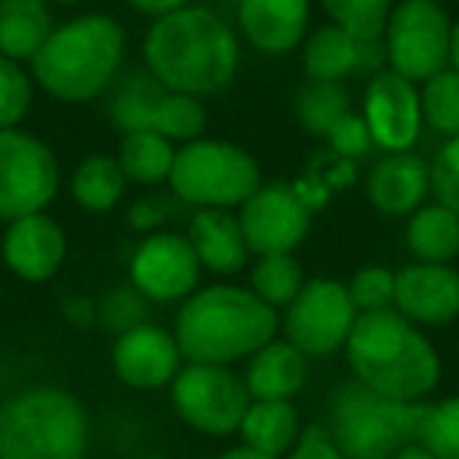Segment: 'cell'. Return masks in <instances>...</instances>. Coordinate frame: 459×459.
<instances>
[{"label": "cell", "mask_w": 459, "mask_h": 459, "mask_svg": "<svg viewBox=\"0 0 459 459\" xmlns=\"http://www.w3.org/2000/svg\"><path fill=\"white\" fill-rule=\"evenodd\" d=\"M142 64L164 89L211 98L237 79L243 45L217 10L189 4L152 20L142 39Z\"/></svg>", "instance_id": "cell-1"}, {"label": "cell", "mask_w": 459, "mask_h": 459, "mask_svg": "<svg viewBox=\"0 0 459 459\" xmlns=\"http://www.w3.org/2000/svg\"><path fill=\"white\" fill-rule=\"evenodd\" d=\"M281 331V312L264 306L249 287L211 283L179 302L173 340L186 362L233 365L252 359Z\"/></svg>", "instance_id": "cell-2"}, {"label": "cell", "mask_w": 459, "mask_h": 459, "mask_svg": "<svg viewBox=\"0 0 459 459\" xmlns=\"http://www.w3.org/2000/svg\"><path fill=\"white\" fill-rule=\"evenodd\" d=\"M343 352L352 381L387 400L425 403L440 384V356L434 343L394 308L359 315Z\"/></svg>", "instance_id": "cell-3"}, {"label": "cell", "mask_w": 459, "mask_h": 459, "mask_svg": "<svg viewBox=\"0 0 459 459\" xmlns=\"http://www.w3.org/2000/svg\"><path fill=\"white\" fill-rule=\"evenodd\" d=\"M126 64V29L110 13H79L57 22L29 73L48 98L89 104L101 98Z\"/></svg>", "instance_id": "cell-4"}, {"label": "cell", "mask_w": 459, "mask_h": 459, "mask_svg": "<svg viewBox=\"0 0 459 459\" xmlns=\"http://www.w3.org/2000/svg\"><path fill=\"white\" fill-rule=\"evenodd\" d=\"M89 412L76 394L51 384L0 403V459H85Z\"/></svg>", "instance_id": "cell-5"}, {"label": "cell", "mask_w": 459, "mask_h": 459, "mask_svg": "<svg viewBox=\"0 0 459 459\" xmlns=\"http://www.w3.org/2000/svg\"><path fill=\"white\" fill-rule=\"evenodd\" d=\"M428 403H400L346 381L331 400L327 434L343 459H394L419 440Z\"/></svg>", "instance_id": "cell-6"}, {"label": "cell", "mask_w": 459, "mask_h": 459, "mask_svg": "<svg viewBox=\"0 0 459 459\" xmlns=\"http://www.w3.org/2000/svg\"><path fill=\"white\" fill-rule=\"evenodd\" d=\"M262 183L255 154L237 142L208 135L179 145L167 177L170 195L192 211H239Z\"/></svg>", "instance_id": "cell-7"}, {"label": "cell", "mask_w": 459, "mask_h": 459, "mask_svg": "<svg viewBox=\"0 0 459 459\" xmlns=\"http://www.w3.org/2000/svg\"><path fill=\"white\" fill-rule=\"evenodd\" d=\"M110 123L117 133H158L173 145H186L204 135L208 110L202 98L170 91L142 66L129 73L110 98Z\"/></svg>", "instance_id": "cell-8"}, {"label": "cell", "mask_w": 459, "mask_h": 459, "mask_svg": "<svg viewBox=\"0 0 459 459\" xmlns=\"http://www.w3.org/2000/svg\"><path fill=\"white\" fill-rule=\"evenodd\" d=\"M453 20L431 0H394L381 45L387 70L421 85L450 66Z\"/></svg>", "instance_id": "cell-9"}, {"label": "cell", "mask_w": 459, "mask_h": 459, "mask_svg": "<svg viewBox=\"0 0 459 459\" xmlns=\"http://www.w3.org/2000/svg\"><path fill=\"white\" fill-rule=\"evenodd\" d=\"M60 192V160L41 135L0 129V221L39 214Z\"/></svg>", "instance_id": "cell-10"}, {"label": "cell", "mask_w": 459, "mask_h": 459, "mask_svg": "<svg viewBox=\"0 0 459 459\" xmlns=\"http://www.w3.org/2000/svg\"><path fill=\"white\" fill-rule=\"evenodd\" d=\"M170 403L179 421L211 437L239 431L252 396L246 381L230 365L186 362L170 381Z\"/></svg>", "instance_id": "cell-11"}, {"label": "cell", "mask_w": 459, "mask_h": 459, "mask_svg": "<svg viewBox=\"0 0 459 459\" xmlns=\"http://www.w3.org/2000/svg\"><path fill=\"white\" fill-rule=\"evenodd\" d=\"M359 312L346 283L333 277H312L293 302L283 308V340L293 343L306 359H327L346 346Z\"/></svg>", "instance_id": "cell-12"}, {"label": "cell", "mask_w": 459, "mask_h": 459, "mask_svg": "<svg viewBox=\"0 0 459 459\" xmlns=\"http://www.w3.org/2000/svg\"><path fill=\"white\" fill-rule=\"evenodd\" d=\"M252 255H293L312 230V208L293 183H262L237 211Z\"/></svg>", "instance_id": "cell-13"}, {"label": "cell", "mask_w": 459, "mask_h": 459, "mask_svg": "<svg viewBox=\"0 0 459 459\" xmlns=\"http://www.w3.org/2000/svg\"><path fill=\"white\" fill-rule=\"evenodd\" d=\"M198 281H202V264L186 233H173V230L148 233L129 255V283L148 302H160V306L183 302L198 290Z\"/></svg>", "instance_id": "cell-14"}, {"label": "cell", "mask_w": 459, "mask_h": 459, "mask_svg": "<svg viewBox=\"0 0 459 459\" xmlns=\"http://www.w3.org/2000/svg\"><path fill=\"white\" fill-rule=\"evenodd\" d=\"M362 120L371 133L375 148L384 154L412 152V145L421 139V98L419 85L396 76L394 70H381L365 82L362 91Z\"/></svg>", "instance_id": "cell-15"}, {"label": "cell", "mask_w": 459, "mask_h": 459, "mask_svg": "<svg viewBox=\"0 0 459 459\" xmlns=\"http://www.w3.org/2000/svg\"><path fill=\"white\" fill-rule=\"evenodd\" d=\"M70 255V239L57 217L48 211L16 217L0 237V262L22 283H51Z\"/></svg>", "instance_id": "cell-16"}, {"label": "cell", "mask_w": 459, "mask_h": 459, "mask_svg": "<svg viewBox=\"0 0 459 459\" xmlns=\"http://www.w3.org/2000/svg\"><path fill=\"white\" fill-rule=\"evenodd\" d=\"M394 312L415 327H446L459 321V271L453 264H403L394 271Z\"/></svg>", "instance_id": "cell-17"}, {"label": "cell", "mask_w": 459, "mask_h": 459, "mask_svg": "<svg viewBox=\"0 0 459 459\" xmlns=\"http://www.w3.org/2000/svg\"><path fill=\"white\" fill-rule=\"evenodd\" d=\"M110 368L117 381H123L133 390H160L179 375L183 368V352L170 331L160 325L133 327V331L114 337L110 346Z\"/></svg>", "instance_id": "cell-18"}, {"label": "cell", "mask_w": 459, "mask_h": 459, "mask_svg": "<svg viewBox=\"0 0 459 459\" xmlns=\"http://www.w3.org/2000/svg\"><path fill=\"white\" fill-rule=\"evenodd\" d=\"M302 54V70H306L308 82H343L356 76H375V73L387 70V57H384L381 41H362L350 35L346 29L318 26L308 32V39L299 48Z\"/></svg>", "instance_id": "cell-19"}, {"label": "cell", "mask_w": 459, "mask_h": 459, "mask_svg": "<svg viewBox=\"0 0 459 459\" xmlns=\"http://www.w3.org/2000/svg\"><path fill=\"white\" fill-rule=\"evenodd\" d=\"M237 29L252 51L287 57L312 32V0H237Z\"/></svg>", "instance_id": "cell-20"}, {"label": "cell", "mask_w": 459, "mask_h": 459, "mask_svg": "<svg viewBox=\"0 0 459 459\" xmlns=\"http://www.w3.org/2000/svg\"><path fill=\"white\" fill-rule=\"evenodd\" d=\"M365 195L384 217H409L431 195V170L412 152L384 154L365 177Z\"/></svg>", "instance_id": "cell-21"}, {"label": "cell", "mask_w": 459, "mask_h": 459, "mask_svg": "<svg viewBox=\"0 0 459 459\" xmlns=\"http://www.w3.org/2000/svg\"><path fill=\"white\" fill-rule=\"evenodd\" d=\"M186 239L202 271H211L217 277H233L249 264L252 252L246 246L237 211H195L186 227Z\"/></svg>", "instance_id": "cell-22"}, {"label": "cell", "mask_w": 459, "mask_h": 459, "mask_svg": "<svg viewBox=\"0 0 459 459\" xmlns=\"http://www.w3.org/2000/svg\"><path fill=\"white\" fill-rule=\"evenodd\" d=\"M246 390L252 400H293L308 381V359L287 340H271L246 365Z\"/></svg>", "instance_id": "cell-23"}, {"label": "cell", "mask_w": 459, "mask_h": 459, "mask_svg": "<svg viewBox=\"0 0 459 459\" xmlns=\"http://www.w3.org/2000/svg\"><path fill=\"white\" fill-rule=\"evenodd\" d=\"M54 26L57 20L48 0H0V54L29 66Z\"/></svg>", "instance_id": "cell-24"}, {"label": "cell", "mask_w": 459, "mask_h": 459, "mask_svg": "<svg viewBox=\"0 0 459 459\" xmlns=\"http://www.w3.org/2000/svg\"><path fill=\"white\" fill-rule=\"evenodd\" d=\"M243 444L264 453L271 459H281L293 450L299 440V412L290 400H252L239 421Z\"/></svg>", "instance_id": "cell-25"}, {"label": "cell", "mask_w": 459, "mask_h": 459, "mask_svg": "<svg viewBox=\"0 0 459 459\" xmlns=\"http://www.w3.org/2000/svg\"><path fill=\"white\" fill-rule=\"evenodd\" d=\"M406 249L415 262L450 264L459 258V214L440 202H425L406 217Z\"/></svg>", "instance_id": "cell-26"}, {"label": "cell", "mask_w": 459, "mask_h": 459, "mask_svg": "<svg viewBox=\"0 0 459 459\" xmlns=\"http://www.w3.org/2000/svg\"><path fill=\"white\" fill-rule=\"evenodd\" d=\"M126 177H123L120 164L114 154H89L76 164L70 177V195L89 214H108L126 195Z\"/></svg>", "instance_id": "cell-27"}, {"label": "cell", "mask_w": 459, "mask_h": 459, "mask_svg": "<svg viewBox=\"0 0 459 459\" xmlns=\"http://www.w3.org/2000/svg\"><path fill=\"white\" fill-rule=\"evenodd\" d=\"M114 158L120 164L126 183H135L142 189H154V186H164L167 177H170L177 145L158 133H126L120 135Z\"/></svg>", "instance_id": "cell-28"}, {"label": "cell", "mask_w": 459, "mask_h": 459, "mask_svg": "<svg viewBox=\"0 0 459 459\" xmlns=\"http://www.w3.org/2000/svg\"><path fill=\"white\" fill-rule=\"evenodd\" d=\"M302 287H306V271L296 255H262L249 268V290L274 312H283Z\"/></svg>", "instance_id": "cell-29"}, {"label": "cell", "mask_w": 459, "mask_h": 459, "mask_svg": "<svg viewBox=\"0 0 459 459\" xmlns=\"http://www.w3.org/2000/svg\"><path fill=\"white\" fill-rule=\"evenodd\" d=\"M352 110L343 82H306L296 95V120L315 139H325Z\"/></svg>", "instance_id": "cell-30"}, {"label": "cell", "mask_w": 459, "mask_h": 459, "mask_svg": "<svg viewBox=\"0 0 459 459\" xmlns=\"http://www.w3.org/2000/svg\"><path fill=\"white\" fill-rule=\"evenodd\" d=\"M421 98V120L440 139H456L459 135V73L440 70L428 82L419 85Z\"/></svg>", "instance_id": "cell-31"}, {"label": "cell", "mask_w": 459, "mask_h": 459, "mask_svg": "<svg viewBox=\"0 0 459 459\" xmlns=\"http://www.w3.org/2000/svg\"><path fill=\"white\" fill-rule=\"evenodd\" d=\"M333 26L346 29L362 41H381L394 0H318Z\"/></svg>", "instance_id": "cell-32"}, {"label": "cell", "mask_w": 459, "mask_h": 459, "mask_svg": "<svg viewBox=\"0 0 459 459\" xmlns=\"http://www.w3.org/2000/svg\"><path fill=\"white\" fill-rule=\"evenodd\" d=\"M35 91L39 85L29 66L0 54V129H16L26 123V117L32 114Z\"/></svg>", "instance_id": "cell-33"}, {"label": "cell", "mask_w": 459, "mask_h": 459, "mask_svg": "<svg viewBox=\"0 0 459 459\" xmlns=\"http://www.w3.org/2000/svg\"><path fill=\"white\" fill-rule=\"evenodd\" d=\"M434 459H459V394L428 403L419 425V440Z\"/></svg>", "instance_id": "cell-34"}, {"label": "cell", "mask_w": 459, "mask_h": 459, "mask_svg": "<svg viewBox=\"0 0 459 459\" xmlns=\"http://www.w3.org/2000/svg\"><path fill=\"white\" fill-rule=\"evenodd\" d=\"M148 315H152V302H148L133 283L114 287L110 293H104L101 299H98V327L114 333V337L145 325Z\"/></svg>", "instance_id": "cell-35"}, {"label": "cell", "mask_w": 459, "mask_h": 459, "mask_svg": "<svg viewBox=\"0 0 459 459\" xmlns=\"http://www.w3.org/2000/svg\"><path fill=\"white\" fill-rule=\"evenodd\" d=\"M346 293L359 315L394 308V271L384 264H362L346 283Z\"/></svg>", "instance_id": "cell-36"}, {"label": "cell", "mask_w": 459, "mask_h": 459, "mask_svg": "<svg viewBox=\"0 0 459 459\" xmlns=\"http://www.w3.org/2000/svg\"><path fill=\"white\" fill-rule=\"evenodd\" d=\"M431 170V192L444 208L459 214V135L456 139H444L437 148L434 160L428 164Z\"/></svg>", "instance_id": "cell-37"}, {"label": "cell", "mask_w": 459, "mask_h": 459, "mask_svg": "<svg viewBox=\"0 0 459 459\" xmlns=\"http://www.w3.org/2000/svg\"><path fill=\"white\" fill-rule=\"evenodd\" d=\"M325 142H327V148H331L333 158L350 160V164L362 160L365 154L375 148L371 133H368V126H365V120H362V114H359V110H350V114H346L343 120H340L337 126L325 135Z\"/></svg>", "instance_id": "cell-38"}, {"label": "cell", "mask_w": 459, "mask_h": 459, "mask_svg": "<svg viewBox=\"0 0 459 459\" xmlns=\"http://www.w3.org/2000/svg\"><path fill=\"white\" fill-rule=\"evenodd\" d=\"M287 459H343V453L337 450V444L331 440L327 428L312 425L299 434V440H296L293 450L287 453Z\"/></svg>", "instance_id": "cell-39"}, {"label": "cell", "mask_w": 459, "mask_h": 459, "mask_svg": "<svg viewBox=\"0 0 459 459\" xmlns=\"http://www.w3.org/2000/svg\"><path fill=\"white\" fill-rule=\"evenodd\" d=\"M164 217H167V204L160 202L158 195H145L129 208V223L133 230H142V233H158L164 230Z\"/></svg>", "instance_id": "cell-40"}, {"label": "cell", "mask_w": 459, "mask_h": 459, "mask_svg": "<svg viewBox=\"0 0 459 459\" xmlns=\"http://www.w3.org/2000/svg\"><path fill=\"white\" fill-rule=\"evenodd\" d=\"M60 315L70 327L76 331H89V327H98V302L91 296L82 293H70L64 302H60Z\"/></svg>", "instance_id": "cell-41"}, {"label": "cell", "mask_w": 459, "mask_h": 459, "mask_svg": "<svg viewBox=\"0 0 459 459\" xmlns=\"http://www.w3.org/2000/svg\"><path fill=\"white\" fill-rule=\"evenodd\" d=\"M126 4L135 10V13L158 20V16L173 13V10H179V7H189V4H195V0H126Z\"/></svg>", "instance_id": "cell-42"}, {"label": "cell", "mask_w": 459, "mask_h": 459, "mask_svg": "<svg viewBox=\"0 0 459 459\" xmlns=\"http://www.w3.org/2000/svg\"><path fill=\"white\" fill-rule=\"evenodd\" d=\"M217 459H271V456H264V453H258V450H252V446H233V450H227V453H221Z\"/></svg>", "instance_id": "cell-43"}, {"label": "cell", "mask_w": 459, "mask_h": 459, "mask_svg": "<svg viewBox=\"0 0 459 459\" xmlns=\"http://www.w3.org/2000/svg\"><path fill=\"white\" fill-rule=\"evenodd\" d=\"M450 70L459 73V20H453V32H450Z\"/></svg>", "instance_id": "cell-44"}, {"label": "cell", "mask_w": 459, "mask_h": 459, "mask_svg": "<svg viewBox=\"0 0 459 459\" xmlns=\"http://www.w3.org/2000/svg\"><path fill=\"white\" fill-rule=\"evenodd\" d=\"M394 459H434V456H431V453H428L421 444H409L406 450H400Z\"/></svg>", "instance_id": "cell-45"}, {"label": "cell", "mask_w": 459, "mask_h": 459, "mask_svg": "<svg viewBox=\"0 0 459 459\" xmlns=\"http://www.w3.org/2000/svg\"><path fill=\"white\" fill-rule=\"evenodd\" d=\"M51 7H73V4H79V0H48Z\"/></svg>", "instance_id": "cell-46"}, {"label": "cell", "mask_w": 459, "mask_h": 459, "mask_svg": "<svg viewBox=\"0 0 459 459\" xmlns=\"http://www.w3.org/2000/svg\"><path fill=\"white\" fill-rule=\"evenodd\" d=\"M431 4H440V7H446V4H450V0H431Z\"/></svg>", "instance_id": "cell-47"}, {"label": "cell", "mask_w": 459, "mask_h": 459, "mask_svg": "<svg viewBox=\"0 0 459 459\" xmlns=\"http://www.w3.org/2000/svg\"><path fill=\"white\" fill-rule=\"evenodd\" d=\"M139 459H167V456H139Z\"/></svg>", "instance_id": "cell-48"}]
</instances>
